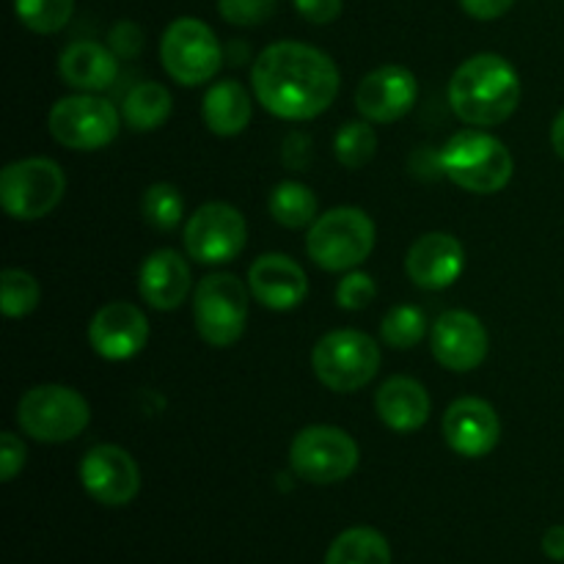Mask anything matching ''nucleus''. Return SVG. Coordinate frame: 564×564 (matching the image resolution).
<instances>
[{
    "label": "nucleus",
    "mask_w": 564,
    "mask_h": 564,
    "mask_svg": "<svg viewBox=\"0 0 564 564\" xmlns=\"http://www.w3.org/2000/svg\"><path fill=\"white\" fill-rule=\"evenodd\" d=\"M253 94L268 113L286 121L323 116L339 94L334 58L303 42H275L259 53L251 69Z\"/></svg>",
    "instance_id": "f257e3e1"
},
{
    "label": "nucleus",
    "mask_w": 564,
    "mask_h": 564,
    "mask_svg": "<svg viewBox=\"0 0 564 564\" xmlns=\"http://www.w3.org/2000/svg\"><path fill=\"white\" fill-rule=\"evenodd\" d=\"M446 97L452 113L463 124L496 127L516 113L521 102V77L505 55L479 53L457 66Z\"/></svg>",
    "instance_id": "f03ea898"
},
{
    "label": "nucleus",
    "mask_w": 564,
    "mask_h": 564,
    "mask_svg": "<svg viewBox=\"0 0 564 564\" xmlns=\"http://www.w3.org/2000/svg\"><path fill=\"white\" fill-rule=\"evenodd\" d=\"M438 169L452 185L477 196H490L510 185L512 154L505 143L485 130H460L441 147Z\"/></svg>",
    "instance_id": "7ed1b4c3"
},
{
    "label": "nucleus",
    "mask_w": 564,
    "mask_h": 564,
    "mask_svg": "<svg viewBox=\"0 0 564 564\" xmlns=\"http://www.w3.org/2000/svg\"><path fill=\"white\" fill-rule=\"evenodd\" d=\"M375 248V224L361 207H336L308 226L306 253L328 273H347L367 262Z\"/></svg>",
    "instance_id": "20e7f679"
},
{
    "label": "nucleus",
    "mask_w": 564,
    "mask_h": 564,
    "mask_svg": "<svg viewBox=\"0 0 564 564\" xmlns=\"http://www.w3.org/2000/svg\"><path fill=\"white\" fill-rule=\"evenodd\" d=\"M91 422L88 400L72 386H33L17 402V424L42 444H64L77 438Z\"/></svg>",
    "instance_id": "39448f33"
},
{
    "label": "nucleus",
    "mask_w": 564,
    "mask_h": 564,
    "mask_svg": "<svg viewBox=\"0 0 564 564\" xmlns=\"http://www.w3.org/2000/svg\"><path fill=\"white\" fill-rule=\"evenodd\" d=\"M312 369L325 389L350 394L375 380L380 369V347L361 330H330L314 345Z\"/></svg>",
    "instance_id": "423d86ee"
},
{
    "label": "nucleus",
    "mask_w": 564,
    "mask_h": 564,
    "mask_svg": "<svg viewBox=\"0 0 564 564\" xmlns=\"http://www.w3.org/2000/svg\"><path fill=\"white\" fill-rule=\"evenodd\" d=\"M248 286L235 273H209L193 292L196 334L209 347H231L248 323Z\"/></svg>",
    "instance_id": "0eeeda50"
},
{
    "label": "nucleus",
    "mask_w": 564,
    "mask_h": 564,
    "mask_svg": "<svg viewBox=\"0 0 564 564\" xmlns=\"http://www.w3.org/2000/svg\"><path fill=\"white\" fill-rule=\"evenodd\" d=\"M66 193V176L50 158H25L0 171V204L14 220H39L53 213Z\"/></svg>",
    "instance_id": "6e6552de"
},
{
    "label": "nucleus",
    "mask_w": 564,
    "mask_h": 564,
    "mask_svg": "<svg viewBox=\"0 0 564 564\" xmlns=\"http://www.w3.org/2000/svg\"><path fill=\"white\" fill-rule=\"evenodd\" d=\"M160 61L171 80L193 88L218 75L224 64V50L207 22L196 17H180L165 28L160 39Z\"/></svg>",
    "instance_id": "1a4fd4ad"
},
{
    "label": "nucleus",
    "mask_w": 564,
    "mask_h": 564,
    "mask_svg": "<svg viewBox=\"0 0 564 564\" xmlns=\"http://www.w3.org/2000/svg\"><path fill=\"white\" fill-rule=\"evenodd\" d=\"M361 452L352 435L330 424H312L292 438L290 466L312 485H334L358 468Z\"/></svg>",
    "instance_id": "9d476101"
},
{
    "label": "nucleus",
    "mask_w": 564,
    "mask_h": 564,
    "mask_svg": "<svg viewBox=\"0 0 564 564\" xmlns=\"http://www.w3.org/2000/svg\"><path fill=\"white\" fill-rule=\"evenodd\" d=\"M50 135L75 152H97L108 147L121 127V113L97 94H75L64 97L50 108Z\"/></svg>",
    "instance_id": "9b49d317"
},
{
    "label": "nucleus",
    "mask_w": 564,
    "mask_h": 564,
    "mask_svg": "<svg viewBox=\"0 0 564 564\" xmlns=\"http://www.w3.org/2000/svg\"><path fill=\"white\" fill-rule=\"evenodd\" d=\"M185 251L198 264H226L246 248L248 226L240 209L226 202H207L187 218Z\"/></svg>",
    "instance_id": "f8f14e48"
},
{
    "label": "nucleus",
    "mask_w": 564,
    "mask_h": 564,
    "mask_svg": "<svg viewBox=\"0 0 564 564\" xmlns=\"http://www.w3.org/2000/svg\"><path fill=\"white\" fill-rule=\"evenodd\" d=\"M80 485L99 505L124 507L141 490V471L127 449L116 444H99L83 455Z\"/></svg>",
    "instance_id": "ddd939ff"
},
{
    "label": "nucleus",
    "mask_w": 564,
    "mask_h": 564,
    "mask_svg": "<svg viewBox=\"0 0 564 564\" xmlns=\"http://www.w3.org/2000/svg\"><path fill=\"white\" fill-rule=\"evenodd\" d=\"M430 347L435 361L449 372H474L488 358L490 339L477 314L452 308L435 319Z\"/></svg>",
    "instance_id": "4468645a"
},
{
    "label": "nucleus",
    "mask_w": 564,
    "mask_h": 564,
    "mask_svg": "<svg viewBox=\"0 0 564 564\" xmlns=\"http://www.w3.org/2000/svg\"><path fill=\"white\" fill-rule=\"evenodd\" d=\"M419 97V83L411 69L400 64H386L369 72L356 88V108L372 124H391L413 110Z\"/></svg>",
    "instance_id": "2eb2a0df"
},
{
    "label": "nucleus",
    "mask_w": 564,
    "mask_h": 564,
    "mask_svg": "<svg viewBox=\"0 0 564 564\" xmlns=\"http://www.w3.org/2000/svg\"><path fill=\"white\" fill-rule=\"evenodd\" d=\"M444 438L455 455L477 460L490 455L501 441L499 413L482 397H460L444 413Z\"/></svg>",
    "instance_id": "dca6fc26"
},
{
    "label": "nucleus",
    "mask_w": 564,
    "mask_h": 564,
    "mask_svg": "<svg viewBox=\"0 0 564 564\" xmlns=\"http://www.w3.org/2000/svg\"><path fill=\"white\" fill-rule=\"evenodd\" d=\"M88 341L105 361H127L147 347V314L127 301L105 303L88 323Z\"/></svg>",
    "instance_id": "f3484780"
},
{
    "label": "nucleus",
    "mask_w": 564,
    "mask_h": 564,
    "mask_svg": "<svg viewBox=\"0 0 564 564\" xmlns=\"http://www.w3.org/2000/svg\"><path fill=\"white\" fill-rule=\"evenodd\" d=\"M405 270L408 279L422 290H449L466 270V248L449 231H430L411 246Z\"/></svg>",
    "instance_id": "a211bd4d"
},
{
    "label": "nucleus",
    "mask_w": 564,
    "mask_h": 564,
    "mask_svg": "<svg viewBox=\"0 0 564 564\" xmlns=\"http://www.w3.org/2000/svg\"><path fill=\"white\" fill-rule=\"evenodd\" d=\"M248 290L270 312H292L306 301L308 279L292 257L262 253L248 268Z\"/></svg>",
    "instance_id": "6ab92c4d"
},
{
    "label": "nucleus",
    "mask_w": 564,
    "mask_h": 564,
    "mask_svg": "<svg viewBox=\"0 0 564 564\" xmlns=\"http://www.w3.org/2000/svg\"><path fill=\"white\" fill-rule=\"evenodd\" d=\"M193 286L191 264L185 257L171 248H160V251L149 253L138 273V290L141 297L158 312H174L185 303L187 292Z\"/></svg>",
    "instance_id": "aec40b11"
},
{
    "label": "nucleus",
    "mask_w": 564,
    "mask_h": 564,
    "mask_svg": "<svg viewBox=\"0 0 564 564\" xmlns=\"http://www.w3.org/2000/svg\"><path fill=\"white\" fill-rule=\"evenodd\" d=\"M430 411H433V402H430L427 389L405 375L389 378L375 391V413L394 433H416L427 424Z\"/></svg>",
    "instance_id": "412c9836"
},
{
    "label": "nucleus",
    "mask_w": 564,
    "mask_h": 564,
    "mask_svg": "<svg viewBox=\"0 0 564 564\" xmlns=\"http://www.w3.org/2000/svg\"><path fill=\"white\" fill-rule=\"evenodd\" d=\"M58 75L66 86L77 88L83 94H97L113 86L119 75V61L110 47L99 42H80L66 44L58 58Z\"/></svg>",
    "instance_id": "4be33fe9"
},
{
    "label": "nucleus",
    "mask_w": 564,
    "mask_h": 564,
    "mask_svg": "<svg viewBox=\"0 0 564 564\" xmlns=\"http://www.w3.org/2000/svg\"><path fill=\"white\" fill-rule=\"evenodd\" d=\"M251 97L240 80H220L207 88L202 99V119L213 135H240L251 121Z\"/></svg>",
    "instance_id": "5701e85b"
},
{
    "label": "nucleus",
    "mask_w": 564,
    "mask_h": 564,
    "mask_svg": "<svg viewBox=\"0 0 564 564\" xmlns=\"http://www.w3.org/2000/svg\"><path fill=\"white\" fill-rule=\"evenodd\" d=\"M171 110H174V99L171 91L160 83H138L130 94H127L124 105H121V119L130 130L135 132H152L169 121Z\"/></svg>",
    "instance_id": "b1692460"
},
{
    "label": "nucleus",
    "mask_w": 564,
    "mask_h": 564,
    "mask_svg": "<svg viewBox=\"0 0 564 564\" xmlns=\"http://www.w3.org/2000/svg\"><path fill=\"white\" fill-rule=\"evenodd\" d=\"M325 564H391L389 540L369 527H352L330 543Z\"/></svg>",
    "instance_id": "393cba45"
},
{
    "label": "nucleus",
    "mask_w": 564,
    "mask_h": 564,
    "mask_svg": "<svg viewBox=\"0 0 564 564\" xmlns=\"http://www.w3.org/2000/svg\"><path fill=\"white\" fill-rule=\"evenodd\" d=\"M268 209L284 229H306L317 220V196L303 182L286 180L270 191Z\"/></svg>",
    "instance_id": "a878e982"
},
{
    "label": "nucleus",
    "mask_w": 564,
    "mask_h": 564,
    "mask_svg": "<svg viewBox=\"0 0 564 564\" xmlns=\"http://www.w3.org/2000/svg\"><path fill=\"white\" fill-rule=\"evenodd\" d=\"M378 152V135L369 121H347L334 135V154L345 169H364Z\"/></svg>",
    "instance_id": "bb28decb"
},
{
    "label": "nucleus",
    "mask_w": 564,
    "mask_h": 564,
    "mask_svg": "<svg viewBox=\"0 0 564 564\" xmlns=\"http://www.w3.org/2000/svg\"><path fill=\"white\" fill-rule=\"evenodd\" d=\"M427 334V317L419 306L411 303H400V306L389 308V314L380 323V336L394 350H411Z\"/></svg>",
    "instance_id": "cd10ccee"
},
{
    "label": "nucleus",
    "mask_w": 564,
    "mask_h": 564,
    "mask_svg": "<svg viewBox=\"0 0 564 564\" xmlns=\"http://www.w3.org/2000/svg\"><path fill=\"white\" fill-rule=\"evenodd\" d=\"M42 286L31 273L20 268H6L0 275V308L9 319L25 317L39 306Z\"/></svg>",
    "instance_id": "c85d7f7f"
},
{
    "label": "nucleus",
    "mask_w": 564,
    "mask_h": 564,
    "mask_svg": "<svg viewBox=\"0 0 564 564\" xmlns=\"http://www.w3.org/2000/svg\"><path fill=\"white\" fill-rule=\"evenodd\" d=\"M141 209L149 226H154L160 231H171L182 224L185 202H182V193L174 185H169V182H154L143 193Z\"/></svg>",
    "instance_id": "c756f323"
},
{
    "label": "nucleus",
    "mask_w": 564,
    "mask_h": 564,
    "mask_svg": "<svg viewBox=\"0 0 564 564\" xmlns=\"http://www.w3.org/2000/svg\"><path fill=\"white\" fill-rule=\"evenodd\" d=\"M17 20L33 33H58L75 11V0H14Z\"/></svg>",
    "instance_id": "7c9ffc66"
},
{
    "label": "nucleus",
    "mask_w": 564,
    "mask_h": 564,
    "mask_svg": "<svg viewBox=\"0 0 564 564\" xmlns=\"http://www.w3.org/2000/svg\"><path fill=\"white\" fill-rule=\"evenodd\" d=\"M279 0H218V14L229 25L253 28L268 22L275 14Z\"/></svg>",
    "instance_id": "2f4dec72"
},
{
    "label": "nucleus",
    "mask_w": 564,
    "mask_h": 564,
    "mask_svg": "<svg viewBox=\"0 0 564 564\" xmlns=\"http://www.w3.org/2000/svg\"><path fill=\"white\" fill-rule=\"evenodd\" d=\"M378 295V286H375V279L364 270H347L345 279L336 286V303H339L345 312H361Z\"/></svg>",
    "instance_id": "473e14b6"
},
{
    "label": "nucleus",
    "mask_w": 564,
    "mask_h": 564,
    "mask_svg": "<svg viewBox=\"0 0 564 564\" xmlns=\"http://www.w3.org/2000/svg\"><path fill=\"white\" fill-rule=\"evenodd\" d=\"M110 50H113L119 58H132L143 50V31L141 25L130 20H121L110 28Z\"/></svg>",
    "instance_id": "72a5a7b5"
},
{
    "label": "nucleus",
    "mask_w": 564,
    "mask_h": 564,
    "mask_svg": "<svg viewBox=\"0 0 564 564\" xmlns=\"http://www.w3.org/2000/svg\"><path fill=\"white\" fill-rule=\"evenodd\" d=\"M25 455L28 452L22 438H17L14 433L0 435V479H3V482H11V479L22 471Z\"/></svg>",
    "instance_id": "f704fd0d"
},
{
    "label": "nucleus",
    "mask_w": 564,
    "mask_h": 564,
    "mask_svg": "<svg viewBox=\"0 0 564 564\" xmlns=\"http://www.w3.org/2000/svg\"><path fill=\"white\" fill-rule=\"evenodd\" d=\"M295 9L303 20L314 25H328L341 14V0H295Z\"/></svg>",
    "instance_id": "c9c22d12"
},
{
    "label": "nucleus",
    "mask_w": 564,
    "mask_h": 564,
    "mask_svg": "<svg viewBox=\"0 0 564 564\" xmlns=\"http://www.w3.org/2000/svg\"><path fill=\"white\" fill-rule=\"evenodd\" d=\"M516 0H460L463 11L474 20H499L512 9Z\"/></svg>",
    "instance_id": "e433bc0d"
},
{
    "label": "nucleus",
    "mask_w": 564,
    "mask_h": 564,
    "mask_svg": "<svg viewBox=\"0 0 564 564\" xmlns=\"http://www.w3.org/2000/svg\"><path fill=\"white\" fill-rule=\"evenodd\" d=\"M543 554L549 560L564 562V527H551L549 532L543 534Z\"/></svg>",
    "instance_id": "4c0bfd02"
},
{
    "label": "nucleus",
    "mask_w": 564,
    "mask_h": 564,
    "mask_svg": "<svg viewBox=\"0 0 564 564\" xmlns=\"http://www.w3.org/2000/svg\"><path fill=\"white\" fill-rule=\"evenodd\" d=\"M551 147H554V152L564 160V110H560V116H556L554 124H551Z\"/></svg>",
    "instance_id": "58836bf2"
}]
</instances>
